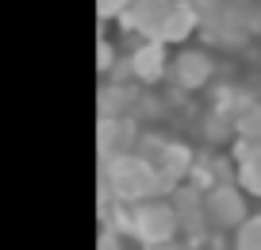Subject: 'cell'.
Segmentation results:
<instances>
[{
  "instance_id": "11",
  "label": "cell",
  "mask_w": 261,
  "mask_h": 250,
  "mask_svg": "<svg viewBox=\"0 0 261 250\" xmlns=\"http://www.w3.org/2000/svg\"><path fill=\"white\" fill-rule=\"evenodd\" d=\"M135 0H96V8H100V19H119L123 12L130 8Z\"/></svg>"
},
{
  "instance_id": "14",
  "label": "cell",
  "mask_w": 261,
  "mask_h": 250,
  "mask_svg": "<svg viewBox=\"0 0 261 250\" xmlns=\"http://www.w3.org/2000/svg\"><path fill=\"white\" fill-rule=\"evenodd\" d=\"M257 12H261V8H257Z\"/></svg>"
},
{
  "instance_id": "6",
  "label": "cell",
  "mask_w": 261,
  "mask_h": 250,
  "mask_svg": "<svg viewBox=\"0 0 261 250\" xmlns=\"http://www.w3.org/2000/svg\"><path fill=\"white\" fill-rule=\"evenodd\" d=\"M127 73L139 85H158L169 77V47L158 39H139L127 54Z\"/></svg>"
},
{
  "instance_id": "2",
  "label": "cell",
  "mask_w": 261,
  "mask_h": 250,
  "mask_svg": "<svg viewBox=\"0 0 261 250\" xmlns=\"http://www.w3.org/2000/svg\"><path fill=\"white\" fill-rule=\"evenodd\" d=\"M119 227L139 242V246L158 250V246H165V242H173L180 235V216H177V208H173L169 200L154 196V200L130 204V208L123 212Z\"/></svg>"
},
{
  "instance_id": "9",
  "label": "cell",
  "mask_w": 261,
  "mask_h": 250,
  "mask_svg": "<svg viewBox=\"0 0 261 250\" xmlns=\"http://www.w3.org/2000/svg\"><path fill=\"white\" fill-rule=\"evenodd\" d=\"M230 127H234V143H261V100L242 97V104L230 112Z\"/></svg>"
},
{
  "instance_id": "13",
  "label": "cell",
  "mask_w": 261,
  "mask_h": 250,
  "mask_svg": "<svg viewBox=\"0 0 261 250\" xmlns=\"http://www.w3.org/2000/svg\"><path fill=\"white\" fill-rule=\"evenodd\" d=\"M158 250H204V246L192 242V239H173V242H165V246H158Z\"/></svg>"
},
{
  "instance_id": "3",
  "label": "cell",
  "mask_w": 261,
  "mask_h": 250,
  "mask_svg": "<svg viewBox=\"0 0 261 250\" xmlns=\"http://www.w3.org/2000/svg\"><path fill=\"white\" fill-rule=\"evenodd\" d=\"M200 204H204V223H212L215 231H234L250 216V196L234 181H215L200 193Z\"/></svg>"
},
{
  "instance_id": "4",
  "label": "cell",
  "mask_w": 261,
  "mask_h": 250,
  "mask_svg": "<svg viewBox=\"0 0 261 250\" xmlns=\"http://www.w3.org/2000/svg\"><path fill=\"white\" fill-rule=\"evenodd\" d=\"M139 154L158 170L165 193H169V189H177V185H185L188 173H192V150H188L185 143H177V139H154V143L142 146Z\"/></svg>"
},
{
  "instance_id": "7",
  "label": "cell",
  "mask_w": 261,
  "mask_h": 250,
  "mask_svg": "<svg viewBox=\"0 0 261 250\" xmlns=\"http://www.w3.org/2000/svg\"><path fill=\"white\" fill-rule=\"evenodd\" d=\"M196 31H200V16L188 8L185 0H169L162 24H158V31H154V39L165 42V47H177V42H188Z\"/></svg>"
},
{
  "instance_id": "5",
  "label": "cell",
  "mask_w": 261,
  "mask_h": 250,
  "mask_svg": "<svg viewBox=\"0 0 261 250\" xmlns=\"http://www.w3.org/2000/svg\"><path fill=\"white\" fill-rule=\"evenodd\" d=\"M169 81L185 93H200L215 81V58L204 47H180L169 54Z\"/></svg>"
},
{
  "instance_id": "12",
  "label": "cell",
  "mask_w": 261,
  "mask_h": 250,
  "mask_svg": "<svg viewBox=\"0 0 261 250\" xmlns=\"http://www.w3.org/2000/svg\"><path fill=\"white\" fill-rule=\"evenodd\" d=\"M100 250H123V239H119V231H112V227H108V231L100 235Z\"/></svg>"
},
{
  "instance_id": "8",
  "label": "cell",
  "mask_w": 261,
  "mask_h": 250,
  "mask_svg": "<svg viewBox=\"0 0 261 250\" xmlns=\"http://www.w3.org/2000/svg\"><path fill=\"white\" fill-rule=\"evenodd\" d=\"M234 185L246 196H261V143H234Z\"/></svg>"
},
{
  "instance_id": "10",
  "label": "cell",
  "mask_w": 261,
  "mask_h": 250,
  "mask_svg": "<svg viewBox=\"0 0 261 250\" xmlns=\"http://www.w3.org/2000/svg\"><path fill=\"white\" fill-rule=\"evenodd\" d=\"M230 246L234 250H261V212H250V216L230 231Z\"/></svg>"
},
{
  "instance_id": "1",
  "label": "cell",
  "mask_w": 261,
  "mask_h": 250,
  "mask_svg": "<svg viewBox=\"0 0 261 250\" xmlns=\"http://www.w3.org/2000/svg\"><path fill=\"white\" fill-rule=\"evenodd\" d=\"M108 189H112V196L119 204H142V200H154V196H162V177H158V170L150 166L146 158H142L139 150L135 154H115L112 162H108Z\"/></svg>"
}]
</instances>
